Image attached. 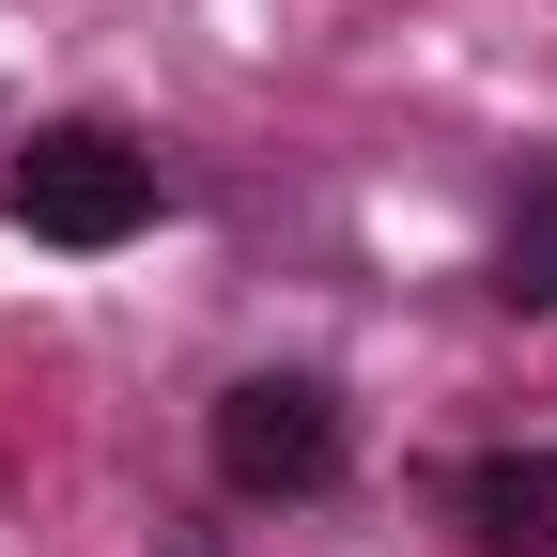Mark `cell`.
Listing matches in <instances>:
<instances>
[{
	"label": "cell",
	"mask_w": 557,
	"mask_h": 557,
	"mask_svg": "<svg viewBox=\"0 0 557 557\" xmlns=\"http://www.w3.org/2000/svg\"><path fill=\"white\" fill-rule=\"evenodd\" d=\"M0 201H16L47 248H124L139 218H156V156H139L124 124H32Z\"/></svg>",
	"instance_id": "6da1fadb"
},
{
	"label": "cell",
	"mask_w": 557,
	"mask_h": 557,
	"mask_svg": "<svg viewBox=\"0 0 557 557\" xmlns=\"http://www.w3.org/2000/svg\"><path fill=\"white\" fill-rule=\"evenodd\" d=\"M341 449H357V418H341V387L325 372H248V387H218V480L233 496H325L341 480Z\"/></svg>",
	"instance_id": "7a4b0ae2"
},
{
	"label": "cell",
	"mask_w": 557,
	"mask_h": 557,
	"mask_svg": "<svg viewBox=\"0 0 557 557\" xmlns=\"http://www.w3.org/2000/svg\"><path fill=\"white\" fill-rule=\"evenodd\" d=\"M465 527L496 542V557H542L557 542V449H480L465 465Z\"/></svg>",
	"instance_id": "3957f363"
},
{
	"label": "cell",
	"mask_w": 557,
	"mask_h": 557,
	"mask_svg": "<svg viewBox=\"0 0 557 557\" xmlns=\"http://www.w3.org/2000/svg\"><path fill=\"white\" fill-rule=\"evenodd\" d=\"M496 295H511V310H557V186L511 218V248H496Z\"/></svg>",
	"instance_id": "277c9868"
}]
</instances>
